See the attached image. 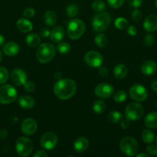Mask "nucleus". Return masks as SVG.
<instances>
[{
	"instance_id": "obj_1",
	"label": "nucleus",
	"mask_w": 157,
	"mask_h": 157,
	"mask_svg": "<svg viewBox=\"0 0 157 157\" xmlns=\"http://www.w3.org/2000/svg\"><path fill=\"white\" fill-rule=\"evenodd\" d=\"M76 90V84L69 78L60 79L55 84L53 91L55 96L61 100H68L72 98Z\"/></svg>"
},
{
	"instance_id": "obj_2",
	"label": "nucleus",
	"mask_w": 157,
	"mask_h": 157,
	"mask_svg": "<svg viewBox=\"0 0 157 157\" xmlns=\"http://www.w3.org/2000/svg\"><path fill=\"white\" fill-rule=\"evenodd\" d=\"M55 49L53 44L50 43H44L38 46L36 51L37 60L40 63H48L55 57Z\"/></svg>"
},
{
	"instance_id": "obj_3",
	"label": "nucleus",
	"mask_w": 157,
	"mask_h": 157,
	"mask_svg": "<svg viewBox=\"0 0 157 157\" xmlns=\"http://www.w3.org/2000/svg\"><path fill=\"white\" fill-rule=\"evenodd\" d=\"M86 29L84 22L78 18H73L68 24L67 35L71 39L76 40L83 35Z\"/></svg>"
},
{
	"instance_id": "obj_4",
	"label": "nucleus",
	"mask_w": 157,
	"mask_h": 157,
	"mask_svg": "<svg viewBox=\"0 0 157 157\" xmlns=\"http://www.w3.org/2000/svg\"><path fill=\"white\" fill-rule=\"evenodd\" d=\"M119 148L126 156H132L139 150L138 142L132 136H125L120 140Z\"/></svg>"
},
{
	"instance_id": "obj_5",
	"label": "nucleus",
	"mask_w": 157,
	"mask_h": 157,
	"mask_svg": "<svg viewBox=\"0 0 157 157\" xmlns=\"http://www.w3.org/2000/svg\"><path fill=\"white\" fill-rule=\"evenodd\" d=\"M17 91L10 84H5L0 87V104H9L14 102L17 98Z\"/></svg>"
},
{
	"instance_id": "obj_6",
	"label": "nucleus",
	"mask_w": 157,
	"mask_h": 157,
	"mask_svg": "<svg viewBox=\"0 0 157 157\" xmlns=\"http://www.w3.org/2000/svg\"><path fill=\"white\" fill-rule=\"evenodd\" d=\"M111 17L107 12H99L95 15L92 19V27L97 32H103L106 30L110 25Z\"/></svg>"
},
{
	"instance_id": "obj_7",
	"label": "nucleus",
	"mask_w": 157,
	"mask_h": 157,
	"mask_svg": "<svg viewBox=\"0 0 157 157\" xmlns=\"http://www.w3.org/2000/svg\"><path fill=\"white\" fill-rule=\"evenodd\" d=\"M15 150L20 156L26 157L29 156L32 152L33 144L29 138L21 136L17 139L15 143Z\"/></svg>"
},
{
	"instance_id": "obj_8",
	"label": "nucleus",
	"mask_w": 157,
	"mask_h": 157,
	"mask_svg": "<svg viewBox=\"0 0 157 157\" xmlns=\"http://www.w3.org/2000/svg\"><path fill=\"white\" fill-rule=\"evenodd\" d=\"M144 110L143 106L138 103H130L125 110V116L130 121H138L143 117Z\"/></svg>"
},
{
	"instance_id": "obj_9",
	"label": "nucleus",
	"mask_w": 157,
	"mask_h": 157,
	"mask_svg": "<svg viewBox=\"0 0 157 157\" xmlns=\"http://www.w3.org/2000/svg\"><path fill=\"white\" fill-rule=\"evenodd\" d=\"M84 60L87 65L92 67H99L103 63V58L100 53L95 51H89L85 55Z\"/></svg>"
},
{
	"instance_id": "obj_10",
	"label": "nucleus",
	"mask_w": 157,
	"mask_h": 157,
	"mask_svg": "<svg viewBox=\"0 0 157 157\" xmlns=\"http://www.w3.org/2000/svg\"><path fill=\"white\" fill-rule=\"evenodd\" d=\"M129 95L131 98L135 101H143L147 98L148 93L146 87L140 84H134L129 89Z\"/></svg>"
},
{
	"instance_id": "obj_11",
	"label": "nucleus",
	"mask_w": 157,
	"mask_h": 157,
	"mask_svg": "<svg viewBox=\"0 0 157 157\" xmlns=\"http://www.w3.org/2000/svg\"><path fill=\"white\" fill-rule=\"evenodd\" d=\"M58 137L52 132H47L42 135L40 139V145L45 150H52L56 146Z\"/></svg>"
},
{
	"instance_id": "obj_12",
	"label": "nucleus",
	"mask_w": 157,
	"mask_h": 157,
	"mask_svg": "<svg viewBox=\"0 0 157 157\" xmlns=\"http://www.w3.org/2000/svg\"><path fill=\"white\" fill-rule=\"evenodd\" d=\"M114 87L109 83H101L95 88V94L101 98H109L113 94Z\"/></svg>"
},
{
	"instance_id": "obj_13",
	"label": "nucleus",
	"mask_w": 157,
	"mask_h": 157,
	"mask_svg": "<svg viewBox=\"0 0 157 157\" xmlns=\"http://www.w3.org/2000/svg\"><path fill=\"white\" fill-rule=\"evenodd\" d=\"M27 80V75L26 72L20 68H15L11 73V81L15 85H24Z\"/></svg>"
},
{
	"instance_id": "obj_14",
	"label": "nucleus",
	"mask_w": 157,
	"mask_h": 157,
	"mask_svg": "<svg viewBox=\"0 0 157 157\" xmlns=\"http://www.w3.org/2000/svg\"><path fill=\"white\" fill-rule=\"evenodd\" d=\"M21 130L24 134L31 136L35 133L37 130V124L32 118H26L22 123Z\"/></svg>"
},
{
	"instance_id": "obj_15",
	"label": "nucleus",
	"mask_w": 157,
	"mask_h": 157,
	"mask_svg": "<svg viewBox=\"0 0 157 157\" xmlns=\"http://www.w3.org/2000/svg\"><path fill=\"white\" fill-rule=\"evenodd\" d=\"M157 70V64L152 60H149V61H146L142 64L141 66V71L143 75H146V76H149V75H152L153 74H155V72Z\"/></svg>"
},
{
	"instance_id": "obj_16",
	"label": "nucleus",
	"mask_w": 157,
	"mask_h": 157,
	"mask_svg": "<svg viewBox=\"0 0 157 157\" xmlns=\"http://www.w3.org/2000/svg\"><path fill=\"white\" fill-rule=\"evenodd\" d=\"M74 150L76 153H84L89 147V140L85 136H81L75 140L74 142Z\"/></svg>"
},
{
	"instance_id": "obj_17",
	"label": "nucleus",
	"mask_w": 157,
	"mask_h": 157,
	"mask_svg": "<svg viewBox=\"0 0 157 157\" xmlns=\"http://www.w3.org/2000/svg\"><path fill=\"white\" fill-rule=\"evenodd\" d=\"M145 30L149 32H155L157 30V17L154 15L148 16L143 23Z\"/></svg>"
},
{
	"instance_id": "obj_18",
	"label": "nucleus",
	"mask_w": 157,
	"mask_h": 157,
	"mask_svg": "<svg viewBox=\"0 0 157 157\" xmlns=\"http://www.w3.org/2000/svg\"><path fill=\"white\" fill-rule=\"evenodd\" d=\"M65 35V30L62 26H56L50 32L51 41L55 43H58L63 39Z\"/></svg>"
},
{
	"instance_id": "obj_19",
	"label": "nucleus",
	"mask_w": 157,
	"mask_h": 157,
	"mask_svg": "<svg viewBox=\"0 0 157 157\" xmlns=\"http://www.w3.org/2000/svg\"><path fill=\"white\" fill-rule=\"evenodd\" d=\"M19 52V46L14 41H10L3 46V52L7 56H15Z\"/></svg>"
},
{
	"instance_id": "obj_20",
	"label": "nucleus",
	"mask_w": 157,
	"mask_h": 157,
	"mask_svg": "<svg viewBox=\"0 0 157 157\" xmlns=\"http://www.w3.org/2000/svg\"><path fill=\"white\" fill-rule=\"evenodd\" d=\"M18 104L20 107L26 110H29L32 109L35 105V101L33 98L28 95H24V96L20 97L18 99Z\"/></svg>"
},
{
	"instance_id": "obj_21",
	"label": "nucleus",
	"mask_w": 157,
	"mask_h": 157,
	"mask_svg": "<svg viewBox=\"0 0 157 157\" xmlns=\"http://www.w3.org/2000/svg\"><path fill=\"white\" fill-rule=\"evenodd\" d=\"M16 26L20 32H24V33H27L32 31V27H33L32 22L26 18L18 19L16 22Z\"/></svg>"
},
{
	"instance_id": "obj_22",
	"label": "nucleus",
	"mask_w": 157,
	"mask_h": 157,
	"mask_svg": "<svg viewBox=\"0 0 157 157\" xmlns=\"http://www.w3.org/2000/svg\"><path fill=\"white\" fill-rule=\"evenodd\" d=\"M144 123L148 128H157V112H151L148 113L145 118Z\"/></svg>"
},
{
	"instance_id": "obj_23",
	"label": "nucleus",
	"mask_w": 157,
	"mask_h": 157,
	"mask_svg": "<svg viewBox=\"0 0 157 157\" xmlns=\"http://www.w3.org/2000/svg\"><path fill=\"white\" fill-rule=\"evenodd\" d=\"M114 76L117 79H123L126 77L128 74V68L123 64H119L113 69Z\"/></svg>"
},
{
	"instance_id": "obj_24",
	"label": "nucleus",
	"mask_w": 157,
	"mask_h": 157,
	"mask_svg": "<svg viewBox=\"0 0 157 157\" xmlns=\"http://www.w3.org/2000/svg\"><path fill=\"white\" fill-rule=\"evenodd\" d=\"M43 19L47 25L53 26L56 23L57 15L52 11H47L45 12L44 15H43Z\"/></svg>"
},
{
	"instance_id": "obj_25",
	"label": "nucleus",
	"mask_w": 157,
	"mask_h": 157,
	"mask_svg": "<svg viewBox=\"0 0 157 157\" xmlns=\"http://www.w3.org/2000/svg\"><path fill=\"white\" fill-rule=\"evenodd\" d=\"M26 41L28 45L30 46V47L35 48L39 44L41 39H40V37L38 35L32 33L27 35V37L26 38Z\"/></svg>"
},
{
	"instance_id": "obj_26",
	"label": "nucleus",
	"mask_w": 157,
	"mask_h": 157,
	"mask_svg": "<svg viewBox=\"0 0 157 157\" xmlns=\"http://www.w3.org/2000/svg\"><path fill=\"white\" fill-rule=\"evenodd\" d=\"M106 104H105L103 101H95L93 103V106H92V108H93L94 112H95L96 114H100V113H103L106 110Z\"/></svg>"
},
{
	"instance_id": "obj_27",
	"label": "nucleus",
	"mask_w": 157,
	"mask_h": 157,
	"mask_svg": "<svg viewBox=\"0 0 157 157\" xmlns=\"http://www.w3.org/2000/svg\"><path fill=\"white\" fill-rule=\"evenodd\" d=\"M123 119V115L119 111H112L108 115V120L112 124L119 123Z\"/></svg>"
},
{
	"instance_id": "obj_28",
	"label": "nucleus",
	"mask_w": 157,
	"mask_h": 157,
	"mask_svg": "<svg viewBox=\"0 0 157 157\" xmlns=\"http://www.w3.org/2000/svg\"><path fill=\"white\" fill-rule=\"evenodd\" d=\"M142 139L146 144H151L155 139L154 133L149 130H144L142 133Z\"/></svg>"
},
{
	"instance_id": "obj_29",
	"label": "nucleus",
	"mask_w": 157,
	"mask_h": 157,
	"mask_svg": "<svg viewBox=\"0 0 157 157\" xmlns=\"http://www.w3.org/2000/svg\"><path fill=\"white\" fill-rule=\"evenodd\" d=\"M95 43L98 47L105 48L107 45L108 39L106 35L103 34H99L95 37Z\"/></svg>"
},
{
	"instance_id": "obj_30",
	"label": "nucleus",
	"mask_w": 157,
	"mask_h": 157,
	"mask_svg": "<svg viewBox=\"0 0 157 157\" xmlns=\"http://www.w3.org/2000/svg\"><path fill=\"white\" fill-rule=\"evenodd\" d=\"M66 12L67 14L68 17L72 18L74 16H76L78 13V8L75 4H70L66 7Z\"/></svg>"
},
{
	"instance_id": "obj_31",
	"label": "nucleus",
	"mask_w": 157,
	"mask_h": 157,
	"mask_svg": "<svg viewBox=\"0 0 157 157\" xmlns=\"http://www.w3.org/2000/svg\"><path fill=\"white\" fill-rule=\"evenodd\" d=\"M92 8L95 12H103L106 9V4L101 0H95L92 2Z\"/></svg>"
},
{
	"instance_id": "obj_32",
	"label": "nucleus",
	"mask_w": 157,
	"mask_h": 157,
	"mask_svg": "<svg viewBox=\"0 0 157 157\" xmlns=\"http://www.w3.org/2000/svg\"><path fill=\"white\" fill-rule=\"evenodd\" d=\"M113 99L117 103H123L127 99V94L124 90H118L116 93L114 94Z\"/></svg>"
},
{
	"instance_id": "obj_33",
	"label": "nucleus",
	"mask_w": 157,
	"mask_h": 157,
	"mask_svg": "<svg viewBox=\"0 0 157 157\" xmlns=\"http://www.w3.org/2000/svg\"><path fill=\"white\" fill-rule=\"evenodd\" d=\"M57 50L62 55H66L71 51V47L68 43L60 42L57 46Z\"/></svg>"
},
{
	"instance_id": "obj_34",
	"label": "nucleus",
	"mask_w": 157,
	"mask_h": 157,
	"mask_svg": "<svg viewBox=\"0 0 157 157\" xmlns=\"http://www.w3.org/2000/svg\"><path fill=\"white\" fill-rule=\"evenodd\" d=\"M115 26L118 29H127L129 26V22L124 18H118L115 21Z\"/></svg>"
},
{
	"instance_id": "obj_35",
	"label": "nucleus",
	"mask_w": 157,
	"mask_h": 157,
	"mask_svg": "<svg viewBox=\"0 0 157 157\" xmlns=\"http://www.w3.org/2000/svg\"><path fill=\"white\" fill-rule=\"evenodd\" d=\"M9 79V71L4 67H0V84H5Z\"/></svg>"
},
{
	"instance_id": "obj_36",
	"label": "nucleus",
	"mask_w": 157,
	"mask_h": 157,
	"mask_svg": "<svg viewBox=\"0 0 157 157\" xmlns=\"http://www.w3.org/2000/svg\"><path fill=\"white\" fill-rule=\"evenodd\" d=\"M108 4L109 6L113 9H118V8L121 7L124 3L125 0H107Z\"/></svg>"
},
{
	"instance_id": "obj_37",
	"label": "nucleus",
	"mask_w": 157,
	"mask_h": 157,
	"mask_svg": "<svg viewBox=\"0 0 157 157\" xmlns=\"http://www.w3.org/2000/svg\"><path fill=\"white\" fill-rule=\"evenodd\" d=\"M24 88L27 92H33L35 90V85L32 81H26L24 84Z\"/></svg>"
},
{
	"instance_id": "obj_38",
	"label": "nucleus",
	"mask_w": 157,
	"mask_h": 157,
	"mask_svg": "<svg viewBox=\"0 0 157 157\" xmlns=\"http://www.w3.org/2000/svg\"><path fill=\"white\" fill-rule=\"evenodd\" d=\"M155 42V38L152 35H146L144 38V43L146 46H152Z\"/></svg>"
},
{
	"instance_id": "obj_39",
	"label": "nucleus",
	"mask_w": 157,
	"mask_h": 157,
	"mask_svg": "<svg viewBox=\"0 0 157 157\" xmlns=\"http://www.w3.org/2000/svg\"><path fill=\"white\" fill-rule=\"evenodd\" d=\"M35 12L34 10V9L32 8H28V9H26L23 12V15L26 18H32L35 15Z\"/></svg>"
},
{
	"instance_id": "obj_40",
	"label": "nucleus",
	"mask_w": 157,
	"mask_h": 157,
	"mask_svg": "<svg viewBox=\"0 0 157 157\" xmlns=\"http://www.w3.org/2000/svg\"><path fill=\"white\" fill-rule=\"evenodd\" d=\"M142 18V12L139 9H135L132 13V18L135 21H139Z\"/></svg>"
},
{
	"instance_id": "obj_41",
	"label": "nucleus",
	"mask_w": 157,
	"mask_h": 157,
	"mask_svg": "<svg viewBox=\"0 0 157 157\" xmlns=\"http://www.w3.org/2000/svg\"><path fill=\"white\" fill-rule=\"evenodd\" d=\"M126 1L131 6L134 8H139L143 4V0H126Z\"/></svg>"
},
{
	"instance_id": "obj_42",
	"label": "nucleus",
	"mask_w": 157,
	"mask_h": 157,
	"mask_svg": "<svg viewBox=\"0 0 157 157\" xmlns=\"http://www.w3.org/2000/svg\"><path fill=\"white\" fill-rule=\"evenodd\" d=\"M146 151L150 155H156L157 154V147L153 144L149 145L146 147Z\"/></svg>"
},
{
	"instance_id": "obj_43",
	"label": "nucleus",
	"mask_w": 157,
	"mask_h": 157,
	"mask_svg": "<svg viewBox=\"0 0 157 157\" xmlns=\"http://www.w3.org/2000/svg\"><path fill=\"white\" fill-rule=\"evenodd\" d=\"M50 32H51L47 29V28H42V29L40 30V35L44 38H48L49 36H50Z\"/></svg>"
},
{
	"instance_id": "obj_44",
	"label": "nucleus",
	"mask_w": 157,
	"mask_h": 157,
	"mask_svg": "<svg viewBox=\"0 0 157 157\" xmlns=\"http://www.w3.org/2000/svg\"><path fill=\"white\" fill-rule=\"evenodd\" d=\"M127 33L131 36H135L137 34V29L135 26L130 25L127 28Z\"/></svg>"
},
{
	"instance_id": "obj_45",
	"label": "nucleus",
	"mask_w": 157,
	"mask_h": 157,
	"mask_svg": "<svg viewBox=\"0 0 157 157\" xmlns=\"http://www.w3.org/2000/svg\"><path fill=\"white\" fill-rule=\"evenodd\" d=\"M48 156H49L48 153L44 150H38L34 154V157H46Z\"/></svg>"
},
{
	"instance_id": "obj_46",
	"label": "nucleus",
	"mask_w": 157,
	"mask_h": 157,
	"mask_svg": "<svg viewBox=\"0 0 157 157\" xmlns=\"http://www.w3.org/2000/svg\"><path fill=\"white\" fill-rule=\"evenodd\" d=\"M99 75H101V76H103V77L107 76L108 75L107 68L105 67H101L99 68Z\"/></svg>"
},
{
	"instance_id": "obj_47",
	"label": "nucleus",
	"mask_w": 157,
	"mask_h": 157,
	"mask_svg": "<svg viewBox=\"0 0 157 157\" xmlns=\"http://www.w3.org/2000/svg\"><path fill=\"white\" fill-rule=\"evenodd\" d=\"M120 127H121V128L123 129H127L129 128V120H124V121H123L121 122V124H120Z\"/></svg>"
},
{
	"instance_id": "obj_48",
	"label": "nucleus",
	"mask_w": 157,
	"mask_h": 157,
	"mask_svg": "<svg viewBox=\"0 0 157 157\" xmlns=\"http://www.w3.org/2000/svg\"><path fill=\"white\" fill-rule=\"evenodd\" d=\"M7 136H8V132L6 131V130H4V129L0 130V139L2 140L6 139V138L7 137Z\"/></svg>"
},
{
	"instance_id": "obj_49",
	"label": "nucleus",
	"mask_w": 157,
	"mask_h": 157,
	"mask_svg": "<svg viewBox=\"0 0 157 157\" xmlns=\"http://www.w3.org/2000/svg\"><path fill=\"white\" fill-rule=\"evenodd\" d=\"M151 87H152V90L157 93V79L152 81V84H151Z\"/></svg>"
},
{
	"instance_id": "obj_50",
	"label": "nucleus",
	"mask_w": 157,
	"mask_h": 157,
	"mask_svg": "<svg viewBox=\"0 0 157 157\" xmlns=\"http://www.w3.org/2000/svg\"><path fill=\"white\" fill-rule=\"evenodd\" d=\"M5 41H6V39H5L4 37H3L2 35H0V48L4 46Z\"/></svg>"
},
{
	"instance_id": "obj_51",
	"label": "nucleus",
	"mask_w": 157,
	"mask_h": 157,
	"mask_svg": "<svg viewBox=\"0 0 157 157\" xmlns=\"http://www.w3.org/2000/svg\"><path fill=\"white\" fill-rule=\"evenodd\" d=\"M136 156H137V157H142V156L148 157V156H149V155L146 154V153H139V154H137Z\"/></svg>"
},
{
	"instance_id": "obj_52",
	"label": "nucleus",
	"mask_w": 157,
	"mask_h": 157,
	"mask_svg": "<svg viewBox=\"0 0 157 157\" xmlns=\"http://www.w3.org/2000/svg\"><path fill=\"white\" fill-rule=\"evenodd\" d=\"M55 78H57V79H59V78H61V74L58 73V72H56V73L55 74Z\"/></svg>"
},
{
	"instance_id": "obj_53",
	"label": "nucleus",
	"mask_w": 157,
	"mask_h": 157,
	"mask_svg": "<svg viewBox=\"0 0 157 157\" xmlns=\"http://www.w3.org/2000/svg\"><path fill=\"white\" fill-rule=\"evenodd\" d=\"M2 53L1 52V51H0V62L2 61Z\"/></svg>"
},
{
	"instance_id": "obj_54",
	"label": "nucleus",
	"mask_w": 157,
	"mask_h": 157,
	"mask_svg": "<svg viewBox=\"0 0 157 157\" xmlns=\"http://www.w3.org/2000/svg\"><path fill=\"white\" fill-rule=\"evenodd\" d=\"M155 143H156V145H157V136H156V138H155Z\"/></svg>"
},
{
	"instance_id": "obj_55",
	"label": "nucleus",
	"mask_w": 157,
	"mask_h": 157,
	"mask_svg": "<svg viewBox=\"0 0 157 157\" xmlns=\"http://www.w3.org/2000/svg\"><path fill=\"white\" fill-rule=\"evenodd\" d=\"M155 6H156V8H157V0L155 1Z\"/></svg>"
},
{
	"instance_id": "obj_56",
	"label": "nucleus",
	"mask_w": 157,
	"mask_h": 157,
	"mask_svg": "<svg viewBox=\"0 0 157 157\" xmlns=\"http://www.w3.org/2000/svg\"><path fill=\"white\" fill-rule=\"evenodd\" d=\"M156 107H157V101H156Z\"/></svg>"
},
{
	"instance_id": "obj_57",
	"label": "nucleus",
	"mask_w": 157,
	"mask_h": 157,
	"mask_svg": "<svg viewBox=\"0 0 157 157\" xmlns=\"http://www.w3.org/2000/svg\"><path fill=\"white\" fill-rule=\"evenodd\" d=\"M156 156H157V154H156Z\"/></svg>"
}]
</instances>
